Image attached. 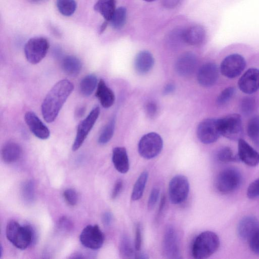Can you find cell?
Instances as JSON below:
<instances>
[{
	"mask_svg": "<svg viewBox=\"0 0 259 259\" xmlns=\"http://www.w3.org/2000/svg\"><path fill=\"white\" fill-rule=\"evenodd\" d=\"M73 83L68 79H62L51 88L42 103L41 109L47 122L54 121L61 109L74 89Z\"/></svg>",
	"mask_w": 259,
	"mask_h": 259,
	"instance_id": "obj_1",
	"label": "cell"
},
{
	"mask_svg": "<svg viewBox=\"0 0 259 259\" xmlns=\"http://www.w3.org/2000/svg\"><path fill=\"white\" fill-rule=\"evenodd\" d=\"M8 240L16 247L24 250L36 241V234L30 225H21L15 220L10 221L6 227Z\"/></svg>",
	"mask_w": 259,
	"mask_h": 259,
	"instance_id": "obj_2",
	"label": "cell"
},
{
	"mask_svg": "<svg viewBox=\"0 0 259 259\" xmlns=\"http://www.w3.org/2000/svg\"><path fill=\"white\" fill-rule=\"evenodd\" d=\"M220 246V239L214 232L207 231L199 234L192 246V254L196 259H204L213 254Z\"/></svg>",
	"mask_w": 259,
	"mask_h": 259,
	"instance_id": "obj_3",
	"label": "cell"
},
{
	"mask_svg": "<svg viewBox=\"0 0 259 259\" xmlns=\"http://www.w3.org/2000/svg\"><path fill=\"white\" fill-rule=\"evenodd\" d=\"M221 135L234 141L241 138L243 127L241 117L238 114H231L218 118Z\"/></svg>",
	"mask_w": 259,
	"mask_h": 259,
	"instance_id": "obj_4",
	"label": "cell"
},
{
	"mask_svg": "<svg viewBox=\"0 0 259 259\" xmlns=\"http://www.w3.org/2000/svg\"><path fill=\"white\" fill-rule=\"evenodd\" d=\"M241 182L242 176L240 171L235 168L229 167L219 174L215 181V187L222 193H229L237 189Z\"/></svg>",
	"mask_w": 259,
	"mask_h": 259,
	"instance_id": "obj_5",
	"label": "cell"
},
{
	"mask_svg": "<svg viewBox=\"0 0 259 259\" xmlns=\"http://www.w3.org/2000/svg\"><path fill=\"white\" fill-rule=\"evenodd\" d=\"M49 47V42L45 37L31 38L25 45L24 48L25 56L30 63L36 64L45 57Z\"/></svg>",
	"mask_w": 259,
	"mask_h": 259,
	"instance_id": "obj_6",
	"label": "cell"
},
{
	"mask_svg": "<svg viewBox=\"0 0 259 259\" xmlns=\"http://www.w3.org/2000/svg\"><path fill=\"white\" fill-rule=\"evenodd\" d=\"M163 141L157 133H150L144 135L138 144V151L143 158L150 159L157 156L161 151Z\"/></svg>",
	"mask_w": 259,
	"mask_h": 259,
	"instance_id": "obj_7",
	"label": "cell"
},
{
	"mask_svg": "<svg viewBox=\"0 0 259 259\" xmlns=\"http://www.w3.org/2000/svg\"><path fill=\"white\" fill-rule=\"evenodd\" d=\"M190 189L189 181L186 177L178 175L174 177L168 185V194L170 202L178 204L187 198Z\"/></svg>",
	"mask_w": 259,
	"mask_h": 259,
	"instance_id": "obj_8",
	"label": "cell"
},
{
	"mask_svg": "<svg viewBox=\"0 0 259 259\" xmlns=\"http://www.w3.org/2000/svg\"><path fill=\"white\" fill-rule=\"evenodd\" d=\"M100 113V107L98 106L95 107L88 115L78 124L76 136L72 146V151H75L81 147L96 122Z\"/></svg>",
	"mask_w": 259,
	"mask_h": 259,
	"instance_id": "obj_9",
	"label": "cell"
},
{
	"mask_svg": "<svg viewBox=\"0 0 259 259\" xmlns=\"http://www.w3.org/2000/svg\"><path fill=\"white\" fill-rule=\"evenodd\" d=\"M246 63L244 57L238 54L226 57L220 65V71L225 77L233 78L238 76L244 70Z\"/></svg>",
	"mask_w": 259,
	"mask_h": 259,
	"instance_id": "obj_10",
	"label": "cell"
},
{
	"mask_svg": "<svg viewBox=\"0 0 259 259\" xmlns=\"http://www.w3.org/2000/svg\"><path fill=\"white\" fill-rule=\"evenodd\" d=\"M79 240L84 247L91 249H98L102 246L105 236L98 225H89L81 231Z\"/></svg>",
	"mask_w": 259,
	"mask_h": 259,
	"instance_id": "obj_11",
	"label": "cell"
},
{
	"mask_svg": "<svg viewBox=\"0 0 259 259\" xmlns=\"http://www.w3.org/2000/svg\"><path fill=\"white\" fill-rule=\"evenodd\" d=\"M197 135L203 144H209L217 141L221 135L218 118H208L201 121L197 127Z\"/></svg>",
	"mask_w": 259,
	"mask_h": 259,
	"instance_id": "obj_12",
	"label": "cell"
},
{
	"mask_svg": "<svg viewBox=\"0 0 259 259\" xmlns=\"http://www.w3.org/2000/svg\"><path fill=\"white\" fill-rule=\"evenodd\" d=\"M164 255L168 258H180L181 251L178 233L172 226H168L164 233L162 242Z\"/></svg>",
	"mask_w": 259,
	"mask_h": 259,
	"instance_id": "obj_13",
	"label": "cell"
},
{
	"mask_svg": "<svg viewBox=\"0 0 259 259\" xmlns=\"http://www.w3.org/2000/svg\"><path fill=\"white\" fill-rule=\"evenodd\" d=\"M238 85L239 89L246 94L256 92L259 89V69H248L240 78Z\"/></svg>",
	"mask_w": 259,
	"mask_h": 259,
	"instance_id": "obj_14",
	"label": "cell"
},
{
	"mask_svg": "<svg viewBox=\"0 0 259 259\" xmlns=\"http://www.w3.org/2000/svg\"><path fill=\"white\" fill-rule=\"evenodd\" d=\"M24 120L29 130L35 137L41 140L49 138L50 135L49 129L35 113L32 111L26 112Z\"/></svg>",
	"mask_w": 259,
	"mask_h": 259,
	"instance_id": "obj_15",
	"label": "cell"
},
{
	"mask_svg": "<svg viewBox=\"0 0 259 259\" xmlns=\"http://www.w3.org/2000/svg\"><path fill=\"white\" fill-rule=\"evenodd\" d=\"M197 66V60L195 55L190 52L181 55L176 63V70L181 76L188 77L195 71Z\"/></svg>",
	"mask_w": 259,
	"mask_h": 259,
	"instance_id": "obj_16",
	"label": "cell"
},
{
	"mask_svg": "<svg viewBox=\"0 0 259 259\" xmlns=\"http://www.w3.org/2000/svg\"><path fill=\"white\" fill-rule=\"evenodd\" d=\"M219 77V69L213 63H207L202 65L198 70L197 80L199 83L204 87L213 85Z\"/></svg>",
	"mask_w": 259,
	"mask_h": 259,
	"instance_id": "obj_17",
	"label": "cell"
},
{
	"mask_svg": "<svg viewBox=\"0 0 259 259\" xmlns=\"http://www.w3.org/2000/svg\"><path fill=\"white\" fill-rule=\"evenodd\" d=\"M238 144V156L239 160L250 166L259 163V153L244 140L240 139Z\"/></svg>",
	"mask_w": 259,
	"mask_h": 259,
	"instance_id": "obj_18",
	"label": "cell"
},
{
	"mask_svg": "<svg viewBox=\"0 0 259 259\" xmlns=\"http://www.w3.org/2000/svg\"><path fill=\"white\" fill-rule=\"evenodd\" d=\"M258 229L257 219L253 216H246L239 222L237 231L241 239L249 241Z\"/></svg>",
	"mask_w": 259,
	"mask_h": 259,
	"instance_id": "obj_19",
	"label": "cell"
},
{
	"mask_svg": "<svg viewBox=\"0 0 259 259\" xmlns=\"http://www.w3.org/2000/svg\"><path fill=\"white\" fill-rule=\"evenodd\" d=\"M205 36V30L201 25L192 26L183 30L184 42L192 46L201 45L204 41Z\"/></svg>",
	"mask_w": 259,
	"mask_h": 259,
	"instance_id": "obj_20",
	"label": "cell"
},
{
	"mask_svg": "<svg viewBox=\"0 0 259 259\" xmlns=\"http://www.w3.org/2000/svg\"><path fill=\"white\" fill-rule=\"evenodd\" d=\"M112 160L114 167L118 172L124 174L129 170V160L124 147H116L113 148Z\"/></svg>",
	"mask_w": 259,
	"mask_h": 259,
	"instance_id": "obj_21",
	"label": "cell"
},
{
	"mask_svg": "<svg viewBox=\"0 0 259 259\" xmlns=\"http://www.w3.org/2000/svg\"><path fill=\"white\" fill-rule=\"evenodd\" d=\"M101 105L105 108L112 106L115 101V95L112 90L109 88L104 80L100 79L97 84L95 93Z\"/></svg>",
	"mask_w": 259,
	"mask_h": 259,
	"instance_id": "obj_22",
	"label": "cell"
},
{
	"mask_svg": "<svg viewBox=\"0 0 259 259\" xmlns=\"http://www.w3.org/2000/svg\"><path fill=\"white\" fill-rule=\"evenodd\" d=\"M22 153L21 146L14 142L6 143L2 149L1 155L3 160L6 163H11L18 160Z\"/></svg>",
	"mask_w": 259,
	"mask_h": 259,
	"instance_id": "obj_23",
	"label": "cell"
},
{
	"mask_svg": "<svg viewBox=\"0 0 259 259\" xmlns=\"http://www.w3.org/2000/svg\"><path fill=\"white\" fill-rule=\"evenodd\" d=\"M154 63V60L152 55L147 51H142L136 57L135 69L140 74H145L151 69Z\"/></svg>",
	"mask_w": 259,
	"mask_h": 259,
	"instance_id": "obj_24",
	"label": "cell"
},
{
	"mask_svg": "<svg viewBox=\"0 0 259 259\" xmlns=\"http://www.w3.org/2000/svg\"><path fill=\"white\" fill-rule=\"evenodd\" d=\"M61 65L63 71L70 76L78 75L82 68V63L79 59L72 55L64 57Z\"/></svg>",
	"mask_w": 259,
	"mask_h": 259,
	"instance_id": "obj_25",
	"label": "cell"
},
{
	"mask_svg": "<svg viewBox=\"0 0 259 259\" xmlns=\"http://www.w3.org/2000/svg\"><path fill=\"white\" fill-rule=\"evenodd\" d=\"M94 9L103 16L105 20L109 22L116 10L115 0H98Z\"/></svg>",
	"mask_w": 259,
	"mask_h": 259,
	"instance_id": "obj_26",
	"label": "cell"
},
{
	"mask_svg": "<svg viewBox=\"0 0 259 259\" xmlns=\"http://www.w3.org/2000/svg\"><path fill=\"white\" fill-rule=\"evenodd\" d=\"M97 84V76L94 74H88L80 81L79 92L84 97H89L93 93Z\"/></svg>",
	"mask_w": 259,
	"mask_h": 259,
	"instance_id": "obj_27",
	"label": "cell"
},
{
	"mask_svg": "<svg viewBox=\"0 0 259 259\" xmlns=\"http://www.w3.org/2000/svg\"><path fill=\"white\" fill-rule=\"evenodd\" d=\"M148 178V173L147 171H143L139 176L134 186L131 199L134 201L140 199L143 194L144 189Z\"/></svg>",
	"mask_w": 259,
	"mask_h": 259,
	"instance_id": "obj_28",
	"label": "cell"
},
{
	"mask_svg": "<svg viewBox=\"0 0 259 259\" xmlns=\"http://www.w3.org/2000/svg\"><path fill=\"white\" fill-rule=\"evenodd\" d=\"M247 132L252 142L259 149V116L252 117L249 120Z\"/></svg>",
	"mask_w": 259,
	"mask_h": 259,
	"instance_id": "obj_29",
	"label": "cell"
},
{
	"mask_svg": "<svg viewBox=\"0 0 259 259\" xmlns=\"http://www.w3.org/2000/svg\"><path fill=\"white\" fill-rule=\"evenodd\" d=\"M115 125V118L113 117L105 125L98 138V143L104 145L107 143L112 138Z\"/></svg>",
	"mask_w": 259,
	"mask_h": 259,
	"instance_id": "obj_30",
	"label": "cell"
},
{
	"mask_svg": "<svg viewBox=\"0 0 259 259\" xmlns=\"http://www.w3.org/2000/svg\"><path fill=\"white\" fill-rule=\"evenodd\" d=\"M126 17V10L120 7L116 9L110 21L111 25L116 29H120L124 25Z\"/></svg>",
	"mask_w": 259,
	"mask_h": 259,
	"instance_id": "obj_31",
	"label": "cell"
},
{
	"mask_svg": "<svg viewBox=\"0 0 259 259\" xmlns=\"http://www.w3.org/2000/svg\"><path fill=\"white\" fill-rule=\"evenodd\" d=\"M119 251L123 258L135 257V253L131 241L126 234H123L120 239Z\"/></svg>",
	"mask_w": 259,
	"mask_h": 259,
	"instance_id": "obj_32",
	"label": "cell"
},
{
	"mask_svg": "<svg viewBox=\"0 0 259 259\" xmlns=\"http://www.w3.org/2000/svg\"><path fill=\"white\" fill-rule=\"evenodd\" d=\"M57 7L59 12L64 16H70L76 9L75 0H57Z\"/></svg>",
	"mask_w": 259,
	"mask_h": 259,
	"instance_id": "obj_33",
	"label": "cell"
},
{
	"mask_svg": "<svg viewBox=\"0 0 259 259\" xmlns=\"http://www.w3.org/2000/svg\"><path fill=\"white\" fill-rule=\"evenodd\" d=\"M217 157L222 162L237 161L239 159L238 155H234L232 149L228 147L220 149L217 153Z\"/></svg>",
	"mask_w": 259,
	"mask_h": 259,
	"instance_id": "obj_34",
	"label": "cell"
},
{
	"mask_svg": "<svg viewBox=\"0 0 259 259\" xmlns=\"http://www.w3.org/2000/svg\"><path fill=\"white\" fill-rule=\"evenodd\" d=\"M235 92V89L233 87L225 89L218 96L217 103L220 106L226 104L232 99Z\"/></svg>",
	"mask_w": 259,
	"mask_h": 259,
	"instance_id": "obj_35",
	"label": "cell"
},
{
	"mask_svg": "<svg viewBox=\"0 0 259 259\" xmlns=\"http://www.w3.org/2000/svg\"><path fill=\"white\" fill-rule=\"evenodd\" d=\"M22 195L24 199L28 201H33L34 198L35 185L32 181H28L22 187Z\"/></svg>",
	"mask_w": 259,
	"mask_h": 259,
	"instance_id": "obj_36",
	"label": "cell"
},
{
	"mask_svg": "<svg viewBox=\"0 0 259 259\" xmlns=\"http://www.w3.org/2000/svg\"><path fill=\"white\" fill-rule=\"evenodd\" d=\"M255 100L252 97H246L244 98L241 103V110L245 115L250 114L255 107Z\"/></svg>",
	"mask_w": 259,
	"mask_h": 259,
	"instance_id": "obj_37",
	"label": "cell"
},
{
	"mask_svg": "<svg viewBox=\"0 0 259 259\" xmlns=\"http://www.w3.org/2000/svg\"><path fill=\"white\" fill-rule=\"evenodd\" d=\"M64 197L68 204L71 206L75 205L78 200V196L76 191L72 189H66L63 193Z\"/></svg>",
	"mask_w": 259,
	"mask_h": 259,
	"instance_id": "obj_38",
	"label": "cell"
},
{
	"mask_svg": "<svg viewBox=\"0 0 259 259\" xmlns=\"http://www.w3.org/2000/svg\"><path fill=\"white\" fill-rule=\"evenodd\" d=\"M247 195L250 199L259 197V179L250 184L247 190Z\"/></svg>",
	"mask_w": 259,
	"mask_h": 259,
	"instance_id": "obj_39",
	"label": "cell"
},
{
	"mask_svg": "<svg viewBox=\"0 0 259 259\" xmlns=\"http://www.w3.org/2000/svg\"><path fill=\"white\" fill-rule=\"evenodd\" d=\"M73 227L72 221L67 217L63 216L58 221V228L65 232L71 231Z\"/></svg>",
	"mask_w": 259,
	"mask_h": 259,
	"instance_id": "obj_40",
	"label": "cell"
},
{
	"mask_svg": "<svg viewBox=\"0 0 259 259\" xmlns=\"http://www.w3.org/2000/svg\"><path fill=\"white\" fill-rule=\"evenodd\" d=\"M159 195V189L157 188H153L151 191L147 204V206L149 210L152 209L154 207L158 199Z\"/></svg>",
	"mask_w": 259,
	"mask_h": 259,
	"instance_id": "obj_41",
	"label": "cell"
},
{
	"mask_svg": "<svg viewBox=\"0 0 259 259\" xmlns=\"http://www.w3.org/2000/svg\"><path fill=\"white\" fill-rule=\"evenodd\" d=\"M251 250L255 254L259 255V229L249 240Z\"/></svg>",
	"mask_w": 259,
	"mask_h": 259,
	"instance_id": "obj_42",
	"label": "cell"
},
{
	"mask_svg": "<svg viewBox=\"0 0 259 259\" xmlns=\"http://www.w3.org/2000/svg\"><path fill=\"white\" fill-rule=\"evenodd\" d=\"M142 230L140 224H137L135 229L134 247L137 251L141 250L142 245Z\"/></svg>",
	"mask_w": 259,
	"mask_h": 259,
	"instance_id": "obj_43",
	"label": "cell"
},
{
	"mask_svg": "<svg viewBox=\"0 0 259 259\" xmlns=\"http://www.w3.org/2000/svg\"><path fill=\"white\" fill-rule=\"evenodd\" d=\"M145 111L148 117L152 118L154 117L157 113V105L153 101L148 102L145 106Z\"/></svg>",
	"mask_w": 259,
	"mask_h": 259,
	"instance_id": "obj_44",
	"label": "cell"
},
{
	"mask_svg": "<svg viewBox=\"0 0 259 259\" xmlns=\"http://www.w3.org/2000/svg\"><path fill=\"white\" fill-rule=\"evenodd\" d=\"M123 187V181L121 179H118L114 185L111 193L112 199H115L120 194Z\"/></svg>",
	"mask_w": 259,
	"mask_h": 259,
	"instance_id": "obj_45",
	"label": "cell"
},
{
	"mask_svg": "<svg viewBox=\"0 0 259 259\" xmlns=\"http://www.w3.org/2000/svg\"><path fill=\"white\" fill-rule=\"evenodd\" d=\"M182 0H161L163 6L167 9L176 8L180 3Z\"/></svg>",
	"mask_w": 259,
	"mask_h": 259,
	"instance_id": "obj_46",
	"label": "cell"
},
{
	"mask_svg": "<svg viewBox=\"0 0 259 259\" xmlns=\"http://www.w3.org/2000/svg\"><path fill=\"white\" fill-rule=\"evenodd\" d=\"M112 219V214L109 211L104 212L102 217V223L106 226H108L111 224Z\"/></svg>",
	"mask_w": 259,
	"mask_h": 259,
	"instance_id": "obj_47",
	"label": "cell"
},
{
	"mask_svg": "<svg viewBox=\"0 0 259 259\" xmlns=\"http://www.w3.org/2000/svg\"><path fill=\"white\" fill-rule=\"evenodd\" d=\"M175 90V85L172 83L167 84L164 88L163 93L164 95H168Z\"/></svg>",
	"mask_w": 259,
	"mask_h": 259,
	"instance_id": "obj_48",
	"label": "cell"
},
{
	"mask_svg": "<svg viewBox=\"0 0 259 259\" xmlns=\"http://www.w3.org/2000/svg\"><path fill=\"white\" fill-rule=\"evenodd\" d=\"M85 112V107L84 106L78 107L75 111V116L77 118H80L83 116Z\"/></svg>",
	"mask_w": 259,
	"mask_h": 259,
	"instance_id": "obj_49",
	"label": "cell"
},
{
	"mask_svg": "<svg viewBox=\"0 0 259 259\" xmlns=\"http://www.w3.org/2000/svg\"><path fill=\"white\" fill-rule=\"evenodd\" d=\"M165 202H166V197L164 195L162 196V197L161 198V200H160V202L159 204V208H158V214H157L158 216H159L160 215L161 213L162 212V211H163V209L165 205Z\"/></svg>",
	"mask_w": 259,
	"mask_h": 259,
	"instance_id": "obj_50",
	"label": "cell"
},
{
	"mask_svg": "<svg viewBox=\"0 0 259 259\" xmlns=\"http://www.w3.org/2000/svg\"><path fill=\"white\" fill-rule=\"evenodd\" d=\"M108 22L107 21L105 20L104 22H103V23L101 25L100 28H99V32L100 34H101L106 29L107 26V25H108Z\"/></svg>",
	"mask_w": 259,
	"mask_h": 259,
	"instance_id": "obj_51",
	"label": "cell"
},
{
	"mask_svg": "<svg viewBox=\"0 0 259 259\" xmlns=\"http://www.w3.org/2000/svg\"><path fill=\"white\" fill-rule=\"evenodd\" d=\"M2 253H3V247H2V246L1 245V247H0V257H2Z\"/></svg>",
	"mask_w": 259,
	"mask_h": 259,
	"instance_id": "obj_52",
	"label": "cell"
},
{
	"mask_svg": "<svg viewBox=\"0 0 259 259\" xmlns=\"http://www.w3.org/2000/svg\"><path fill=\"white\" fill-rule=\"evenodd\" d=\"M145 1H146V2H153L155 0H144Z\"/></svg>",
	"mask_w": 259,
	"mask_h": 259,
	"instance_id": "obj_53",
	"label": "cell"
},
{
	"mask_svg": "<svg viewBox=\"0 0 259 259\" xmlns=\"http://www.w3.org/2000/svg\"><path fill=\"white\" fill-rule=\"evenodd\" d=\"M33 1H39V0H33Z\"/></svg>",
	"mask_w": 259,
	"mask_h": 259,
	"instance_id": "obj_54",
	"label": "cell"
}]
</instances>
